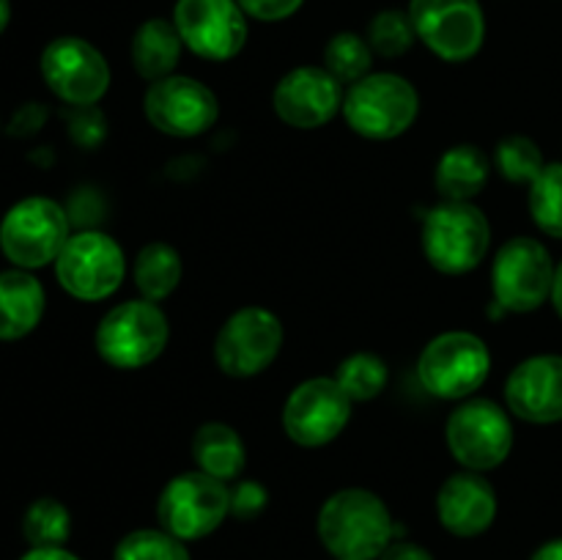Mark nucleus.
<instances>
[{"label": "nucleus", "mask_w": 562, "mask_h": 560, "mask_svg": "<svg viewBox=\"0 0 562 560\" xmlns=\"http://www.w3.org/2000/svg\"><path fill=\"white\" fill-rule=\"evenodd\" d=\"M316 533L335 560H379L395 538V522L379 494L351 486L324 500Z\"/></svg>", "instance_id": "1"}, {"label": "nucleus", "mask_w": 562, "mask_h": 560, "mask_svg": "<svg viewBox=\"0 0 562 560\" xmlns=\"http://www.w3.org/2000/svg\"><path fill=\"white\" fill-rule=\"evenodd\" d=\"M340 113L360 137L393 141L417 121L420 93L406 77L393 71H371L349 86Z\"/></svg>", "instance_id": "2"}, {"label": "nucleus", "mask_w": 562, "mask_h": 560, "mask_svg": "<svg viewBox=\"0 0 562 560\" xmlns=\"http://www.w3.org/2000/svg\"><path fill=\"white\" fill-rule=\"evenodd\" d=\"M423 253L442 275H467L481 267L492 245V225L470 201H442L426 214Z\"/></svg>", "instance_id": "3"}, {"label": "nucleus", "mask_w": 562, "mask_h": 560, "mask_svg": "<svg viewBox=\"0 0 562 560\" xmlns=\"http://www.w3.org/2000/svg\"><path fill=\"white\" fill-rule=\"evenodd\" d=\"M69 236V212L47 195L22 198L0 220V253L27 272L55 264Z\"/></svg>", "instance_id": "4"}, {"label": "nucleus", "mask_w": 562, "mask_h": 560, "mask_svg": "<svg viewBox=\"0 0 562 560\" xmlns=\"http://www.w3.org/2000/svg\"><path fill=\"white\" fill-rule=\"evenodd\" d=\"M492 355L481 335L450 329L423 346L417 379L423 390L442 401H467L486 384Z\"/></svg>", "instance_id": "5"}, {"label": "nucleus", "mask_w": 562, "mask_h": 560, "mask_svg": "<svg viewBox=\"0 0 562 560\" xmlns=\"http://www.w3.org/2000/svg\"><path fill=\"white\" fill-rule=\"evenodd\" d=\"M170 338L168 316L157 302L130 300L110 307L99 322L93 344L99 357L119 371L146 368L165 351Z\"/></svg>", "instance_id": "6"}, {"label": "nucleus", "mask_w": 562, "mask_h": 560, "mask_svg": "<svg viewBox=\"0 0 562 560\" xmlns=\"http://www.w3.org/2000/svg\"><path fill=\"white\" fill-rule=\"evenodd\" d=\"M231 516L228 483L201 470L170 478L157 500V519L162 530L181 541H201L212 536Z\"/></svg>", "instance_id": "7"}, {"label": "nucleus", "mask_w": 562, "mask_h": 560, "mask_svg": "<svg viewBox=\"0 0 562 560\" xmlns=\"http://www.w3.org/2000/svg\"><path fill=\"white\" fill-rule=\"evenodd\" d=\"M448 450L464 470H497L514 450V423L492 399H467L450 412L445 426Z\"/></svg>", "instance_id": "8"}, {"label": "nucleus", "mask_w": 562, "mask_h": 560, "mask_svg": "<svg viewBox=\"0 0 562 560\" xmlns=\"http://www.w3.org/2000/svg\"><path fill=\"white\" fill-rule=\"evenodd\" d=\"M53 267L66 294L82 302H99L121 289L126 258L113 236L86 228L69 236Z\"/></svg>", "instance_id": "9"}, {"label": "nucleus", "mask_w": 562, "mask_h": 560, "mask_svg": "<svg viewBox=\"0 0 562 560\" xmlns=\"http://www.w3.org/2000/svg\"><path fill=\"white\" fill-rule=\"evenodd\" d=\"M552 253L532 236H514L497 250L492 264L494 305L505 313H532L552 296Z\"/></svg>", "instance_id": "10"}, {"label": "nucleus", "mask_w": 562, "mask_h": 560, "mask_svg": "<svg viewBox=\"0 0 562 560\" xmlns=\"http://www.w3.org/2000/svg\"><path fill=\"white\" fill-rule=\"evenodd\" d=\"M283 322L269 307L247 305L225 318L214 338V360L225 377L250 379L267 371L283 349Z\"/></svg>", "instance_id": "11"}, {"label": "nucleus", "mask_w": 562, "mask_h": 560, "mask_svg": "<svg viewBox=\"0 0 562 560\" xmlns=\"http://www.w3.org/2000/svg\"><path fill=\"white\" fill-rule=\"evenodd\" d=\"M409 20L417 38L448 64L472 60L486 42V14L477 0H412Z\"/></svg>", "instance_id": "12"}, {"label": "nucleus", "mask_w": 562, "mask_h": 560, "mask_svg": "<svg viewBox=\"0 0 562 560\" xmlns=\"http://www.w3.org/2000/svg\"><path fill=\"white\" fill-rule=\"evenodd\" d=\"M355 401L335 377H313L296 384L283 404V428L302 448H324L344 434Z\"/></svg>", "instance_id": "13"}, {"label": "nucleus", "mask_w": 562, "mask_h": 560, "mask_svg": "<svg viewBox=\"0 0 562 560\" xmlns=\"http://www.w3.org/2000/svg\"><path fill=\"white\" fill-rule=\"evenodd\" d=\"M49 91L75 108H93L110 88V66L91 42L58 36L44 47L38 60Z\"/></svg>", "instance_id": "14"}, {"label": "nucleus", "mask_w": 562, "mask_h": 560, "mask_svg": "<svg viewBox=\"0 0 562 560\" xmlns=\"http://www.w3.org/2000/svg\"><path fill=\"white\" fill-rule=\"evenodd\" d=\"M143 113L162 135L195 137L217 124L220 102L217 93L195 77L170 75L148 82L143 93Z\"/></svg>", "instance_id": "15"}, {"label": "nucleus", "mask_w": 562, "mask_h": 560, "mask_svg": "<svg viewBox=\"0 0 562 560\" xmlns=\"http://www.w3.org/2000/svg\"><path fill=\"white\" fill-rule=\"evenodd\" d=\"M173 25L184 47L206 60H231L247 42V14L236 0H179Z\"/></svg>", "instance_id": "16"}, {"label": "nucleus", "mask_w": 562, "mask_h": 560, "mask_svg": "<svg viewBox=\"0 0 562 560\" xmlns=\"http://www.w3.org/2000/svg\"><path fill=\"white\" fill-rule=\"evenodd\" d=\"M344 82L324 66H296L274 86L272 108L283 124L294 130H318L344 108Z\"/></svg>", "instance_id": "17"}, {"label": "nucleus", "mask_w": 562, "mask_h": 560, "mask_svg": "<svg viewBox=\"0 0 562 560\" xmlns=\"http://www.w3.org/2000/svg\"><path fill=\"white\" fill-rule=\"evenodd\" d=\"M505 404L516 417L536 426L562 421V355L521 360L505 382Z\"/></svg>", "instance_id": "18"}, {"label": "nucleus", "mask_w": 562, "mask_h": 560, "mask_svg": "<svg viewBox=\"0 0 562 560\" xmlns=\"http://www.w3.org/2000/svg\"><path fill=\"white\" fill-rule=\"evenodd\" d=\"M437 516L453 536H483L497 519V492L483 472L461 470L439 486Z\"/></svg>", "instance_id": "19"}, {"label": "nucleus", "mask_w": 562, "mask_h": 560, "mask_svg": "<svg viewBox=\"0 0 562 560\" xmlns=\"http://www.w3.org/2000/svg\"><path fill=\"white\" fill-rule=\"evenodd\" d=\"M47 291L27 269L0 272V340H20L42 324Z\"/></svg>", "instance_id": "20"}, {"label": "nucleus", "mask_w": 562, "mask_h": 560, "mask_svg": "<svg viewBox=\"0 0 562 560\" xmlns=\"http://www.w3.org/2000/svg\"><path fill=\"white\" fill-rule=\"evenodd\" d=\"M181 49H184V42H181L173 22L162 20V16H154V20L143 22L135 31V36H132V66H135V71L143 80L157 82L162 77L176 75Z\"/></svg>", "instance_id": "21"}, {"label": "nucleus", "mask_w": 562, "mask_h": 560, "mask_svg": "<svg viewBox=\"0 0 562 560\" xmlns=\"http://www.w3.org/2000/svg\"><path fill=\"white\" fill-rule=\"evenodd\" d=\"M192 461H195V470L223 483H234L245 472L247 450L236 428L212 421L203 423L192 437Z\"/></svg>", "instance_id": "22"}, {"label": "nucleus", "mask_w": 562, "mask_h": 560, "mask_svg": "<svg viewBox=\"0 0 562 560\" xmlns=\"http://www.w3.org/2000/svg\"><path fill=\"white\" fill-rule=\"evenodd\" d=\"M492 168V159L481 148L472 146V143H459L439 157L434 181H437V190L445 201L472 203L488 184Z\"/></svg>", "instance_id": "23"}, {"label": "nucleus", "mask_w": 562, "mask_h": 560, "mask_svg": "<svg viewBox=\"0 0 562 560\" xmlns=\"http://www.w3.org/2000/svg\"><path fill=\"white\" fill-rule=\"evenodd\" d=\"M181 275H184L181 256L168 242H148L146 247H140L135 264H132V278H135L137 291L148 302L168 300L179 289Z\"/></svg>", "instance_id": "24"}, {"label": "nucleus", "mask_w": 562, "mask_h": 560, "mask_svg": "<svg viewBox=\"0 0 562 560\" xmlns=\"http://www.w3.org/2000/svg\"><path fill=\"white\" fill-rule=\"evenodd\" d=\"M22 536L31 547H64L71 536V514L60 500H33L22 516Z\"/></svg>", "instance_id": "25"}, {"label": "nucleus", "mask_w": 562, "mask_h": 560, "mask_svg": "<svg viewBox=\"0 0 562 560\" xmlns=\"http://www.w3.org/2000/svg\"><path fill=\"white\" fill-rule=\"evenodd\" d=\"M387 362L382 360L373 351H355V355L346 357L338 366L335 373V382L344 388V393L351 401H373L382 395V390L387 388Z\"/></svg>", "instance_id": "26"}, {"label": "nucleus", "mask_w": 562, "mask_h": 560, "mask_svg": "<svg viewBox=\"0 0 562 560\" xmlns=\"http://www.w3.org/2000/svg\"><path fill=\"white\" fill-rule=\"evenodd\" d=\"M373 49L368 38L357 33H335L324 47V69L344 86H355L357 80L371 75Z\"/></svg>", "instance_id": "27"}, {"label": "nucleus", "mask_w": 562, "mask_h": 560, "mask_svg": "<svg viewBox=\"0 0 562 560\" xmlns=\"http://www.w3.org/2000/svg\"><path fill=\"white\" fill-rule=\"evenodd\" d=\"M492 165L510 184H532L538 173L547 168V159H543L541 146L532 137L508 135L494 148Z\"/></svg>", "instance_id": "28"}, {"label": "nucleus", "mask_w": 562, "mask_h": 560, "mask_svg": "<svg viewBox=\"0 0 562 560\" xmlns=\"http://www.w3.org/2000/svg\"><path fill=\"white\" fill-rule=\"evenodd\" d=\"M532 223L552 239H562V163H547L527 195Z\"/></svg>", "instance_id": "29"}, {"label": "nucleus", "mask_w": 562, "mask_h": 560, "mask_svg": "<svg viewBox=\"0 0 562 560\" xmlns=\"http://www.w3.org/2000/svg\"><path fill=\"white\" fill-rule=\"evenodd\" d=\"M113 560H192L187 541L162 527H140L115 544Z\"/></svg>", "instance_id": "30"}, {"label": "nucleus", "mask_w": 562, "mask_h": 560, "mask_svg": "<svg viewBox=\"0 0 562 560\" xmlns=\"http://www.w3.org/2000/svg\"><path fill=\"white\" fill-rule=\"evenodd\" d=\"M415 25L409 20V11L384 9L368 25V44L382 58H401L415 42Z\"/></svg>", "instance_id": "31"}, {"label": "nucleus", "mask_w": 562, "mask_h": 560, "mask_svg": "<svg viewBox=\"0 0 562 560\" xmlns=\"http://www.w3.org/2000/svg\"><path fill=\"white\" fill-rule=\"evenodd\" d=\"M231 492V516L239 522H252L267 511L269 492L263 483L250 481V478H239V481L228 483Z\"/></svg>", "instance_id": "32"}, {"label": "nucleus", "mask_w": 562, "mask_h": 560, "mask_svg": "<svg viewBox=\"0 0 562 560\" xmlns=\"http://www.w3.org/2000/svg\"><path fill=\"white\" fill-rule=\"evenodd\" d=\"M241 5L247 16L252 20H261V22H280V20H289L291 14L300 11V5L305 0H236Z\"/></svg>", "instance_id": "33"}, {"label": "nucleus", "mask_w": 562, "mask_h": 560, "mask_svg": "<svg viewBox=\"0 0 562 560\" xmlns=\"http://www.w3.org/2000/svg\"><path fill=\"white\" fill-rule=\"evenodd\" d=\"M44 119H47V110H44L42 104L31 102V104H25V108H22L20 113L14 115V124H11V132H14V135H33V132H36L38 126L44 124Z\"/></svg>", "instance_id": "34"}, {"label": "nucleus", "mask_w": 562, "mask_h": 560, "mask_svg": "<svg viewBox=\"0 0 562 560\" xmlns=\"http://www.w3.org/2000/svg\"><path fill=\"white\" fill-rule=\"evenodd\" d=\"M379 560H434V555L428 552L423 544L415 541H390V547L379 555Z\"/></svg>", "instance_id": "35"}, {"label": "nucleus", "mask_w": 562, "mask_h": 560, "mask_svg": "<svg viewBox=\"0 0 562 560\" xmlns=\"http://www.w3.org/2000/svg\"><path fill=\"white\" fill-rule=\"evenodd\" d=\"M20 560H80L66 547H31Z\"/></svg>", "instance_id": "36"}, {"label": "nucleus", "mask_w": 562, "mask_h": 560, "mask_svg": "<svg viewBox=\"0 0 562 560\" xmlns=\"http://www.w3.org/2000/svg\"><path fill=\"white\" fill-rule=\"evenodd\" d=\"M530 560H562V538H552V541L541 544Z\"/></svg>", "instance_id": "37"}, {"label": "nucleus", "mask_w": 562, "mask_h": 560, "mask_svg": "<svg viewBox=\"0 0 562 560\" xmlns=\"http://www.w3.org/2000/svg\"><path fill=\"white\" fill-rule=\"evenodd\" d=\"M552 305L554 311H558V316L562 318V261L558 264V269H554V283H552Z\"/></svg>", "instance_id": "38"}, {"label": "nucleus", "mask_w": 562, "mask_h": 560, "mask_svg": "<svg viewBox=\"0 0 562 560\" xmlns=\"http://www.w3.org/2000/svg\"><path fill=\"white\" fill-rule=\"evenodd\" d=\"M11 22V0H0V36Z\"/></svg>", "instance_id": "39"}]
</instances>
